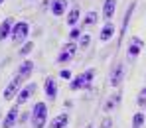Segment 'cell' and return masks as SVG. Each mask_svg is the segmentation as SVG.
<instances>
[{
	"label": "cell",
	"instance_id": "obj_22",
	"mask_svg": "<svg viewBox=\"0 0 146 128\" xmlns=\"http://www.w3.org/2000/svg\"><path fill=\"white\" fill-rule=\"evenodd\" d=\"M136 102H138V106H142V108L146 106V87L140 91V93H138V99H136Z\"/></svg>",
	"mask_w": 146,
	"mask_h": 128
},
{
	"label": "cell",
	"instance_id": "obj_12",
	"mask_svg": "<svg viewBox=\"0 0 146 128\" xmlns=\"http://www.w3.org/2000/svg\"><path fill=\"white\" fill-rule=\"evenodd\" d=\"M32 71H34V63H32V61H24V63L18 67V73H16V75L20 77L22 81H26L28 77L32 75Z\"/></svg>",
	"mask_w": 146,
	"mask_h": 128
},
{
	"label": "cell",
	"instance_id": "obj_19",
	"mask_svg": "<svg viewBox=\"0 0 146 128\" xmlns=\"http://www.w3.org/2000/svg\"><path fill=\"white\" fill-rule=\"evenodd\" d=\"M142 124H144V114L142 112H136L134 118H132V128H142Z\"/></svg>",
	"mask_w": 146,
	"mask_h": 128
},
{
	"label": "cell",
	"instance_id": "obj_29",
	"mask_svg": "<svg viewBox=\"0 0 146 128\" xmlns=\"http://www.w3.org/2000/svg\"><path fill=\"white\" fill-rule=\"evenodd\" d=\"M87 128H91V126H87Z\"/></svg>",
	"mask_w": 146,
	"mask_h": 128
},
{
	"label": "cell",
	"instance_id": "obj_20",
	"mask_svg": "<svg viewBox=\"0 0 146 128\" xmlns=\"http://www.w3.org/2000/svg\"><path fill=\"white\" fill-rule=\"evenodd\" d=\"M117 102H119V95H113V97H111L109 101L105 102V110H107V112H111V110H113V108L117 106Z\"/></svg>",
	"mask_w": 146,
	"mask_h": 128
},
{
	"label": "cell",
	"instance_id": "obj_14",
	"mask_svg": "<svg viewBox=\"0 0 146 128\" xmlns=\"http://www.w3.org/2000/svg\"><path fill=\"white\" fill-rule=\"evenodd\" d=\"M65 10H67V0H53V4H51L53 16H63Z\"/></svg>",
	"mask_w": 146,
	"mask_h": 128
},
{
	"label": "cell",
	"instance_id": "obj_28",
	"mask_svg": "<svg viewBox=\"0 0 146 128\" xmlns=\"http://www.w3.org/2000/svg\"><path fill=\"white\" fill-rule=\"evenodd\" d=\"M2 2H4V0H0V4H2Z\"/></svg>",
	"mask_w": 146,
	"mask_h": 128
},
{
	"label": "cell",
	"instance_id": "obj_16",
	"mask_svg": "<svg viewBox=\"0 0 146 128\" xmlns=\"http://www.w3.org/2000/svg\"><path fill=\"white\" fill-rule=\"evenodd\" d=\"M10 30H12V20H10V18H6V20L0 24V40H6L8 36H12V34H10Z\"/></svg>",
	"mask_w": 146,
	"mask_h": 128
},
{
	"label": "cell",
	"instance_id": "obj_15",
	"mask_svg": "<svg viewBox=\"0 0 146 128\" xmlns=\"http://www.w3.org/2000/svg\"><path fill=\"white\" fill-rule=\"evenodd\" d=\"M113 34H115V26H113V22H107L105 28L101 30V40H103V42H109V40L113 38Z\"/></svg>",
	"mask_w": 146,
	"mask_h": 128
},
{
	"label": "cell",
	"instance_id": "obj_17",
	"mask_svg": "<svg viewBox=\"0 0 146 128\" xmlns=\"http://www.w3.org/2000/svg\"><path fill=\"white\" fill-rule=\"evenodd\" d=\"M132 10H134V4H130L128 12L124 14V20H122V30H121V38H119V44H122V38H124V34H126V28H128V22H130V14H132Z\"/></svg>",
	"mask_w": 146,
	"mask_h": 128
},
{
	"label": "cell",
	"instance_id": "obj_26",
	"mask_svg": "<svg viewBox=\"0 0 146 128\" xmlns=\"http://www.w3.org/2000/svg\"><path fill=\"white\" fill-rule=\"evenodd\" d=\"M111 126H113V118H111V116H107V118L101 122V126H99V128H111Z\"/></svg>",
	"mask_w": 146,
	"mask_h": 128
},
{
	"label": "cell",
	"instance_id": "obj_23",
	"mask_svg": "<svg viewBox=\"0 0 146 128\" xmlns=\"http://www.w3.org/2000/svg\"><path fill=\"white\" fill-rule=\"evenodd\" d=\"M89 40H91V38H89V34H83V36H81V40H79V49H85V48L89 46Z\"/></svg>",
	"mask_w": 146,
	"mask_h": 128
},
{
	"label": "cell",
	"instance_id": "obj_2",
	"mask_svg": "<svg viewBox=\"0 0 146 128\" xmlns=\"http://www.w3.org/2000/svg\"><path fill=\"white\" fill-rule=\"evenodd\" d=\"M93 77H95V69H87L85 73H81V75H77L75 79L71 81V87L73 91H77V89H87V87H91V81H93Z\"/></svg>",
	"mask_w": 146,
	"mask_h": 128
},
{
	"label": "cell",
	"instance_id": "obj_4",
	"mask_svg": "<svg viewBox=\"0 0 146 128\" xmlns=\"http://www.w3.org/2000/svg\"><path fill=\"white\" fill-rule=\"evenodd\" d=\"M26 36H28V24L26 22H18V24L12 28V42L14 44H20V42H24Z\"/></svg>",
	"mask_w": 146,
	"mask_h": 128
},
{
	"label": "cell",
	"instance_id": "obj_10",
	"mask_svg": "<svg viewBox=\"0 0 146 128\" xmlns=\"http://www.w3.org/2000/svg\"><path fill=\"white\" fill-rule=\"evenodd\" d=\"M115 8H117V0H105V6H103V18H105L107 22H113Z\"/></svg>",
	"mask_w": 146,
	"mask_h": 128
},
{
	"label": "cell",
	"instance_id": "obj_13",
	"mask_svg": "<svg viewBox=\"0 0 146 128\" xmlns=\"http://www.w3.org/2000/svg\"><path fill=\"white\" fill-rule=\"evenodd\" d=\"M67 122H69V114L63 112V114H57V116L49 122V128H65Z\"/></svg>",
	"mask_w": 146,
	"mask_h": 128
},
{
	"label": "cell",
	"instance_id": "obj_3",
	"mask_svg": "<svg viewBox=\"0 0 146 128\" xmlns=\"http://www.w3.org/2000/svg\"><path fill=\"white\" fill-rule=\"evenodd\" d=\"M20 85H22V79L16 75L8 85H6V89H4V93H2L4 99H6V101H12L14 97H18V93H20Z\"/></svg>",
	"mask_w": 146,
	"mask_h": 128
},
{
	"label": "cell",
	"instance_id": "obj_18",
	"mask_svg": "<svg viewBox=\"0 0 146 128\" xmlns=\"http://www.w3.org/2000/svg\"><path fill=\"white\" fill-rule=\"evenodd\" d=\"M79 14H81V12H79V8H73L71 12H69V16H67V24L75 26L77 22H79Z\"/></svg>",
	"mask_w": 146,
	"mask_h": 128
},
{
	"label": "cell",
	"instance_id": "obj_11",
	"mask_svg": "<svg viewBox=\"0 0 146 128\" xmlns=\"http://www.w3.org/2000/svg\"><path fill=\"white\" fill-rule=\"evenodd\" d=\"M44 91H46V97L48 99H55V95H57V83H55V79H51V77L46 79Z\"/></svg>",
	"mask_w": 146,
	"mask_h": 128
},
{
	"label": "cell",
	"instance_id": "obj_21",
	"mask_svg": "<svg viewBox=\"0 0 146 128\" xmlns=\"http://www.w3.org/2000/svg\"><path fill=\"white\" fill-rule=\"evenodd\" d=\"M97 20H99L97 12H93V10H91V12H87V16H85V20H83V24H85V26H89V24H95Z\"/></svg>",
	"mask_w": 146,
	"mask_h": 128
},
{
	"label": "cell",
	"instance_id": "obj_27",
	"mask_svg": "<svg viewBox=\"0 0 146 128\" xmlns=\"http://www.w3.org/2000/svg\"><path fill=\"white\" fill-rule=\"evenodd\" d=\"M59 75H61V79H71V73H69L67 69H61V73H59Z\"/></svg>",
	"mask_w": 146,
	"mask_h": 128
},
{
	"label": "cell",
	"instance_id": "obj_8",
	"mask_svg": "<svg viewBox=\"0 0 146 128\" xmlns=\"http://www.w3.org/2000/svg\"><path fill=\"white\" fill-rule=\"evenodd\" d=\"M16 120H18V104H16V106H12V108L8 110L6 118L2 120V128H14Z\"/></svg>",
	"mask_w": 146,
	"mask_h": 128
},
{
	"label": "cell",
	"instance_id": "obj_7",
	"mask_svg": "<svg viewBox=\"0 0 146 128\" xmlns=\"http://www.w3.org/2000/svg\"><path fill=\"white\" fill-rule=\"evenodd\" d=\"M34 91H36V85L34 83H28L24 89L18 93V99H16V104H24V102H28V99L34 95Z\"/></svg>",
	"mask_w": 146,
	"mask_h": 128
},
{
	"label": "cell",
	"instance_id": "obj_25",
	"mask_svg": "<svg viewBox=\"0 0 146 128\" xmlns=\"http://www.w3.org/2000/svg\"><path fill=\"white\" fill-rule=\"evenodd\" d=\"M79 36H83V34H81V32H79L77 28H73V30H71V34H69V38H71V42H75V40H79Z\"/></svg>",
	"mask_w": 146,
	"mask_h": 128
},
{
	"label": "cell",
	"instance_id": "obj_9",
	"mask_svg": "<svg viewBox=\"0 0 146 128\" xmlns=\"http://www.w3.org/2000/svg\"><path fill=\"white\" fill-rule=\"evenodd\" d=\"M142 46H144V42H142L140 38H136V36H134V38L130 40V46H128V57H130V59H134V57L140 53Z\"/></svg>",
	"mask_w": 146,
	"mask_h": 128
},
{
	"label": "cell",
	"instance_id": "obj_24",
	"mask_svg": "<svg viewBox=\"0 0 146 128\" xmlns=\"http://www.w3.org/2000/svg\"><path fill=\"white\" fill-rule=\"evenodd\" d=\"M32 49H34V44H32V42H28V44H26L24 48L20 49V55H28V53H30Z\"/></svg>",
	"mask_w": 146,
	"mask_h": 128
},
{
	"label": "cell",
	"instance_id": "obj_5",
	"mask_svg": "<svg viewBox=\"0 0 146 128\" xmlns=\"http://www.w3.org/2000/svg\"><path fill=\"white\" fill-rule=\"evenodd\" d=\"M122 77H124V65L122 63H117L115 67H113V71H111V77H109V81H111V87H119L122 83Z\"/></svg>",
	"mask_w": 146,
	"mask_h": 128
},
{
	"label": "cell",
	"instance_id": "obj_6",
	"mask_svg": "<svg viewBox=\"0 0 146 128\" xmlns=\"http://www.w3.org/2000/svg\"><path fill=\"white\" fill-rule=\"evenodd\" d=\"M75 51H77V46H75L73 42H69L67 46H63V49L59 51V55H57V61H59V63H67V61L71 59L73 55H75Z\"/></svg>",
	"mask_w": 146,
	"mask_h": 128
},
{
	"label": "cell",
	"instance_id": "obj_1",
	"mask_svg": "<svg viewBox=\"0 0 146 128\" xmlns=\"http://www.w3.org/2000/svg\"><path fill=\"white\" fill-rule=\"evenodd\" d=\"M48 122V104L46 102H36L32 110V126L34 128H44Z\"/></svg>",
	"mask_w": 146,
	"mask_h": 128
}]
</instances>
